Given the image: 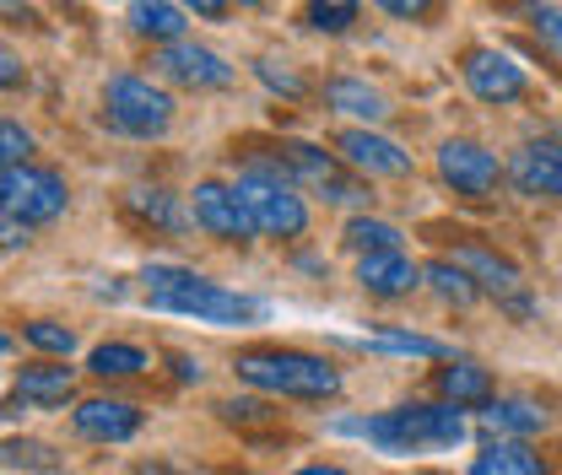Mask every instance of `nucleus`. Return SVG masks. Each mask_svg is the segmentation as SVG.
<instances>
[{
    "instance_id": "obj_1",
    "label": "nucleus",
    "mask_w": 562,
    "mask_h": 475,
    "mask_svg": "<svg viewBox=\"0 0 562 475\" xmlns=\"http://www.w3.org/2000/svg\"><path fill=\"white\" fill-rule=\"evenodd\" d=\"M140 286H146L151 308L184 314V319H201V325H255V319H266L260 297H244L222 281H206V275L179 271V265H146Z\"/></svg>"
},
{
    "instance_id": "obj_2",
    "label": "nucleus",
    "mask_w": 562,
    "mask_h": 475,
    "mask_svg": "<svg viewBox=\"0 0 562 475\" xmlns=\"http://www.w3.org/2000/svg\"><path fill=\"white\" fill-rule=\"evenodd\" d=\"M347 438H368L373 449L384 454H438V449H454L465 443V416L460 406H395L384 416H362V421H341Z\"/></svg>"
},
{
    "instance_id": "obj_3",
    "label": "nucleus",
    "mask_w": 562,
    "mask_h": 475,
    "mask_svg": "<svg viewBox=\"0 0 562 475\" xmlns=\"http://www.w3.org/2000/svg\"><path fill=\"white\" fill-rule=\"evenodd\" d=\"M233 367L244 384L266 395H286V400H330L341 389V373L308 351H244Z\"/></svg>"
},
{
    "instance_id": "obj_4",
    "label": "nucleus",
    "mask_w": 562,
    "mask_h": 475,
    "mask_svg": "<svg viewBox=\"0 0 562 475\" xmlns=\"http://www.w3.org/2000/svg\"><path fill=\"white\" fill-rule=\"evenodd\" d=\"M103 120L120 136L157 140V136H168V125H173V98L162 87H151L146 76H114L103 87Z\"/></svg>"
},
{
    "instance_id": "obj_5",
    "label": "nucleus",
    "mask_w": 562,
    "mask_h": 475,
    "mask_svg": "<svg viewBox=\"0 0 562 475\" xmlns=\"http://www.w3.org/2000/svg\"><path fill=\"white\" fill-rule=\"evenodd\" d=\"M66 201H70L66 179H60L55 168L22 162V168H5V173H0V211L16 216V222H27V227L66 216Z\"/></svg>"
},
{
    "instance_id": "obj_6",
    "label": "nucleus",
    "mask_w": 562,
    "mask_h": 475,
    "mask_svg": "<svg viewBox=\"0 0 562 475\" xmlns=\"http://www.w3.org/2000/svg\"><path fill=\"white\" fill-rule=\"evenodd\" d=\"M238 195L249 205L255 227L271 233V238H297V233L308 227V205H303V195H297L286 179H271V173L244 168V173H238Z\"/></svg>"
},
{
    "instance_id": "obj_7",
    "label": "nucleus",
    "mask_w": 562,
    "mask_h": 475,
    "mask_svg": "<svg viewBox=\"0 0 562 475\" xmlns=\"http://www.w3.org/2000/svg\"><path fill=\"white\" fill-rule=\"evenodd\" d=\"M438 173L443 184H454V195H471V201H487L503 179L497 157H492L482 140H443L438 146Z\"/></svg>"
},
{
    "instance_id": "obj_8",
    "label": "nucleus",
    "mask_w": 562,
    "mask_h": 475,
    "mask_svg": "<svg viewBox=\"0 0 562 475\" xmlns=\"http://www.w3.org/2000/svg\"><path fill=\"white\" fill-rule=\"evenodd\" d=\"M195 222L206 227L211 238H222V244H249L260 233L244 195H238V184H216V179L195 184Z\"/></svg>"
},
{
    "instance_id": "obj_9",
    "label": "nucleus",
    "mask_w": 562,
    "mask_h": 475,
    "mask_svg": "<svg viewBox=\"0 0 562 475\" xmlns=\"http://www.w3.org/2000/svg\"><path fill=\"white\" fill-rule=\"evenodd\" d=\"M465 87L482 98V103H519L525 92H530V76L514 66L503 49H487V44H476V49H465Z\"/></svg>"
},
{
    "instance_id": "obj_10",
    "label": "nucleus",
    "mask_w": 562,
    "mask_h": 475,
    "mask_svg": "<svg viewBox=\"0 0 562 475\" xmlns=\"http://www.w3.org/2000/svg\"><path fill=\"white\" fill-rule=\"evenodd\" d=\"M151 66L162 70L168 81H179V87H195V92H216V87H227L233 81V66L206 49V44H162L157 55H151Z\"/></svg>"
},
{
    "instance_id": "obj_11",
    "label": "nucleus",
    "mask_w": 562,
    "mask_h": 475,
    "mask_svg": "<svg viewBox=\"0 0 562 475\" xmlns=\"http://www.w3.org/2000/svg\"><path fill=\"white\" fill-rule=\"evenodd\" d=\"M336 151L347 157L357 173H368V179H406V173H412V151H401L395 140L368 131V125L341 131V136H336Z\"/></svg>"
},
{
    "instance_id": "obj_12",
    "label": "nucleus",
    "mask_w": 562,
    "mask_h": 475,
    "mask_svg": "<svg viewBox=\"0 0 562 475\" xmlns=\"http://www.w3.org/2000/svg\"><path fill=\"white\" fill-rule=\"evenodd\" d=\"M357 281L373 297H401V292H412L422 281V265L406 249H384V255H362L357 260Z\"/></svg>"
},
{
    "instance_id": "obj_13",
    "label": "nucleus",
    "mask_w": 562,
    "mask_h": 475,
    "mask_svg": "<svg viewBox=\"0 0 562 475\" xmlns=\"http://www.w3.org/2000/svg\"><path fill=\"white\" fill-rule=\"evenodd\" d=\"M76 432L92 438V443H125L140 432V410L125 406V400H81L76 406Z\"/></svg>"
},
{
    "instance_id": "obj_14",
    "label": "nucleus",
    "mask_w": 562,
    "mask_h": 475,
    "mask_svg": "<svg viewBox=\"0 0 562 475\" xmlns=\"http://www.w3.org/2000/svg\"><path fill=\"white\" fill-rule=\"evenodd\" d=\"M514 184L525 190V195H552L562 201V146L558 140H536V146H525V151H514Z\"/></svg>"
},
{
    "instance_id": "obj_15",
    "label": "nucleus",
    "mask_w": 562,
    "mask_h": 475,
    "mask_svg": "<svg viewBox=\"0 0 562 475\" xmlns=\"http://www.w3.org/2000/svg\"><path fill=\"white\" fill-rule=\"evenodd\" d=\"M454 265H460V271L471 275V281H476L482 292H497L503 303L525 292V281H519V271H514L508 260H497L492 249H482V244H460V249H454Z\"/></svg>"
},
{
    "instance_id": "obj_16",
    "label": "nucleus",
    "mask_w": 562,
    "mask_h": 475,
    "mask_svg": "<svg viewBox=\"0 0 562 475\" xmlns=\"http://www.w3.org/2000/svg\"><path fill=\"white\" fill-rule=\"evenodd\" d=\"M325 103H330L336 114L362 120V125H379V120H390V98H384L379 87L357 81V76H336V81L325 87Z\"/></svg>"
},
{
    "instance_id": "obj_17",
    "label": "nucleus",
    "mask_w": 562,
    "mask_h": 475,
    "mask_svg": "<svg viewBox=\"0 0 562 475\" xmlns=\"http://www.w3.org/2000/svg\"><path fill=\"white\" fill-rule=\"evenodd\" d=\"M16 395H22V406H66L70 395H76V373L70 367H22L16 373Z\"/></svg>"
},
{
    "instance_id": "obj_18",
    "label": "nucleus",
    "mask_w": 562,
    "mask_h": 475,
    "mask_svg": "<svg viewBox=\"0 0 562 475\" xmlns=\"http://www.w3.org/2000/svg\"><path fill=\"white\" fill-rule=\"evenodd\" d=\"M482 421H487L492 432H503V438H536V432H547L552 427V410H541L536 400H492L482 410Z\"/></svg>"
},
{
    "instance_id": "obj_19",
    "label": "nucleus",
    "mask_w": 562,
    "mask_h": 475,
    "mask_svg": "<svg viewBox=\"0 0 562 475\" xmlns=\"http://www.w3.org/2000/svg\"><path fill=\"white\" fill-rule=\"evenodd\" d=\"M131 33L151 38V44H179L184 38L179 0H131Z\"/></svg>"
},
{
    "instance_id": "obj_20",
    "label": "nucleus",
    "mask_w": 562,
    "mask_h": 475,
    "mask_svg": "<svg viewBox=\"0 0 562 475\" xmlns=\"http://www.w3.org/2000/svg\"><path fill=\"white\" fill-rule=\"evenodd\" d=\"M277 157H281V168H286L292 179H303L308 190H325L330 179H341V173H336V157L319 151V146H308V140H281Z\"/></svg>"
},
{
    "instance_id": "obj_21",
    "label": "nucleus",
    "mask_w": 562,
    "mask_h": 475,
    "mask_svg": "<svg viewBox=\"0 0 562 475\" xmlns=\"http://www.w3.org/2000/svg\"><path fill=\"white\" fill-rule=\"evenodd\" d=\"M438 389L449 406H492V373L476 362H449L438 373Z\"/></svg>"
},
{
    "instance_id": "obj_22",
    "label": "nucleus",
    "mask_w": 562,
    "mask_h": 475,
    "mask_svg": "<svg viewBox=\"0 0 562 475\" xmlns=\"http://www.w3.org/2000/svg\"><path fill=\"white\" fill-rule=\"evenodd\" d=\"M125 205L136 211L140 222H151V227H162V233H184L190 227V216H184V205L173 201L168 190H131Z\"/></svg>"
},
{
    "instance_id": "obj_23",
    "label": "nucleus",
    "mask_w": 562,
    "mask_h": 475,
    "mask_svg": "<svg viewBox=\"0 0 562 475\" xmlns=\"http://www.w3.org/2000/svg\"><path fill=\"white\" fill-rule=\"evenodd\" d=\"M465 475H547V465H541V454H530L525 443H492Z\"/></svg>"
},
{
    "instance_id": "obj_24",
    "label": "nucleus",
    "mask_w": 562,
    "mask_h": 475,
    "mask_svg": "<svg viewBox=\"0 0 562 475\" xmlns=\"http://www.w3.org/2000/svg\"><path fill=\"white\" fill-rule=\"evenodd\" d=\"M422 281H427L443 303H454V308H471V303H476V292H482V286L460 271L454 260H432V265H422Z\"/></svg>"
},
{
    "instance_id": "obj_25",
    "label": "nucleus",
    "mask_w": 562,
    "mask_h": 475,
    "mask_svg": "<svg viewBox=\"0 0 562 475\" xmlns=\"http://www.w3.org/2000/svg\"><path fill=\"white\" fill-rule=\"evenodd\" d=\"M347 249H357V255L401 249V227H390V222H379V216H351L347 222Z\"/></svg>"
},
{
    "instance_id": "obj_26",
    "label": "nucleus",
    "mask_w": 562,
    "mask_h": 475,
    "mask_svg": "<svg viewBox=\"0 0 562 475\" xmlns=\"http://www.w3.org/2000/svg\"><path fill=\"white\" fill-rule=\"evenodd\" d=\"M87 367L98 373V378H131L146 367V351L140 346H125V340H109V346H98L92 357H87Z\"/></svg>"
},
{
    "instance_id": "obj_27",
    "label": "nucleus",
    "mask_w": 562,
    "mask_h": 475,
    "mask_svg": "<svg viewBox=\"0 0 562 475\" xmlns=\"http://www.w3.org/2000/svg\"><path fill=\"white\" fill-rule=\"evenodd\" d=\"M368 351H384V357H449V346L432 336H406V330H384V336H368L357 340Z\"/></svg>"
},
{
    "instance_id": "obj_28",
    "label": "nucleus",
    "mask_w": 562,
    "mask_h": 475,
    "mask_svg": "<svg viewBox=\"0 0 562 475\" xmlns=\"http://www.w3.org/2000/svg\"><path fill=\"white\" fill-rule=\"evenodd\" d=\"M297 22L314 27V33H347L351 22H357V0H308L297 11Z\"/></svg>"
},
{
    "instance_id": "obj_29",
    "label": "nucleus",
    "mask_w": 562,
    "mask_h": 475,
    "mask_svg": "<svg viewBox=\"0 0 562 475\" xmlns=\"http://www.w3.org/2000/svg\"><path fill=\"white\" fill-rule=\"evenodd\" d=\"M0 465H11V471H55L60 460H55V449L38 443V438H5V443H0Z\"/></svg>"
},
{
    "instance_id": "obj_30",
    "label": "nucleus",
    "mask_w": 562,
    "mask_h": 475,
    "mask_svg": "<svg viewBox=\"0 0 562 475\" xmlns=\"http://www.w3.org/2000/svg\"><path fill=\"white\" fill-rule=\"evenodd\" d=\"M216 416L227 421V427H244V432H260V427H277V410L260 406V400H222Z\"/></svg>"
},
{
    "instance_id": "obj_31",
    "label": "nucleus",
    "mask_w": 562,
    "mask_h": 475,
    "mask_svg": "<svg viewBox=\"0 0 562 475\" xmlns=\"http://www.w3.org/2000/svg\"><path fill=\"white\" fill-rule=\"evenodd\" d=\"M22 336H27V346H38V351H49V357H70V351H76V336H70L66 325H55V319H33Z\"/></svg>"
},
{
    "instance_id": "obj_32",
    "label": "nucleus",
    "mask_w": 562,
    "mask_h": 475,
    "mask_svg": "<svg viewBox=\"0 0 562 475\" xmlns=\"http://www.w3.org/2000/svg\"><path fill=\"white\" fill-rule=\"evenodd\" d=\"M27 157H33V131H22L16 120H0V173L22 168Z\"/></svg>"
},
{
    "instance_id": "obj_33",
    "label": "nucleus",
    "mask_w": 562,
    "mask_h": 475,
    "mask_svg": "<svg viewBox=\"0 0 562 475\" xmlns=\"http://www.w3.org/2000/svg\"><path fill=\"white\" fill-rule=\"evenodd\" d=\"M255 70H260V81H266L271 92H281V98H303V76H297V70H286L281 60H271V55H266Z\"/></svg>"
},
{
    "instance_id": "obj_34",
    "label": "nucleus",
    "mask_w": 562,
    "mask_h": 475,
    "mask_svg": "<svg viewBox=\"0 0 562 475\" xmlns=\"http://www.w3.org/2000/svg\"><path fill=\"white\" fill-rule=\"evenodd\" d=\"M530 22H536V33H541V38H547V44L562 55V11H558V5L536 0V5H530Z\"/></svg>"
},
{
    "instance_id": "obj_35",
    "label": "nucleus",
    "mask_w": 562,
    "mask_h": 475,
    "mask_svg": "<svg viewBox=\"0 0 562 475\" xmlns=\"http://www.w3.org/2000/svg\"><path fill=\"white\" fill-rule=\"evenodd\" d=\"M319 201H330V205H368L373 195H368V184H357V179H330V184L319 190Z\"/></svg>"
},
{
    "instance_id": "obj_36",
    "label": "nucleus",
    "mask_w": 562,
    "mask_h": 475,
    "mask_svg": "<svg viewBox=\"0 0 562 475\" xmlns=\"http://www.w3.org/2000/svg\"><path fill=\"white\" fill-rule=\"evenodd\" d=\"M379 11H390V16H401V22H422L438 0H373Z\"/></svg>"
},
{
    "instance_id": "obj_37",
    "label": "nucleus",
    "mask_w": 562,
    "mask_h": 475,
    "mask_svg": "<svg viewBox=\"0 0 562 475\" xmlns=\"http://www.w3.org/2000/svg\"><path fill=\"white\" fill-rule=\"evenodd\" d=\"M22 244H27V222H16V216L0 211V249H22Z\"/></svg>"
},
{
    "instance_id": "obj_38",
    "label": "nucleus",
    "mask_w": 562,
    "mask_h": 475,
    "mask_svg": "<svg viewBox=\"0 0 562 475\" xmlns=\"http://www.w3.org/2000/svg\"><path fill=\"white\" fill-rule=\"evenodd\" d=\"M0 87H22V60L11 49H0Z\"/></svg>"
},
{
    "instance_id": "obj_39",
    "label": "nucleus",
    "mask_w": 562,
    "mask_h": 475,
    "mask_svg": "<svg viewBox=\"0 0 562 475\" xmlns=\"http://www.w3.org/2000/svg\"><path fill=\"white\" fill-rule=\"evenodd\" d=\"M173 378H179V384H201V362H190V357H173Z\"/></svg>"
},
{
    "instance_id": "obj_40",
    "label": "nucleus",
    "mask_w": 562,
    "mask_h": 475,
    "mask_svg": "<svg viewBox=\"0 0 562 475\" xmlns=\"http://www.w3.org/2000/svg\"><path fill=\"white\" fill-rule=\"evenodd\" d=\"M179 5H190V11H201V16H222V11H227V0H179Z\"/></svg>"
},
{
    "instance_id": "obj_41",
    "label": "nucleus",
    "mask_w": 562,
    "mask_h": 475,
    "mask_svg": "<svg viewBox=\"0 0 562 475\" xmlns=\"http://www.w3.org/2000/svg\"><path fill=\"white\" fill-rule=\"evenodd\" d=\"M292 475H351V471H341V465H303V471H292Z\"/></svg>"
},
{
    "instance_id": "obj_42",
    "label": "nucleus",
    "mask_w": 562,
    "mask_h": 475,
    "mask_svg": "<svg viewBox=\"0 0 562 475\" xmlns=\"http://www.w3.org/2000/svg\"><path fill=\"white\" fill-rule=\"evenodd\" d=\"M136 475H179V471H168V465H140Z\"/></svg>"
},
{
    "instance_id": "obj_43",
    "label": "nucleus",
    "mask_w": 562,
    "mask_h": 475,
    "mask_svg": "<svg viewBox=\"0 0 562 475\" xmlns=\"http://www.w3.org/2000/svg\"><path fill=\"white\" fill-rule=\"evenodd\" d=\"M5 351H11V336H5V330H0V357H5Z\"/></svg>"
},
{
    "instance_id": "obj_44",
    "label": "nucleus",
    "mask_w": 562,
    "mask_h": 475,
    "mask_svg": "<svg viewBox=\"0 0 562 475\" xmlns=\"http://www.w3.org/2000/svg\"><path fill=\"white\" fill-rule=\"evenodd\" d=\"M227 5H266V0H227Z\"/></svg>"
}]
</instances>
